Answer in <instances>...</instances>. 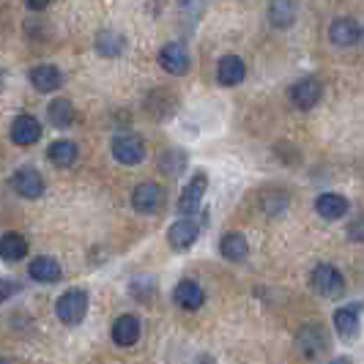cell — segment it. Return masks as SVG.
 Here are the masks:
<instances>
[{"instance_id":"8","label":"cell","mask_w":364,"mask_h":364,"mask_svg":"<svg viewBox=\"0 0 364 364\" xmlns=\"http://www.w3.org/2000/svg\"><path fill=\"white\" fill-rule=\"evenodd\" d=\"M14 189H17L19 198H28V200H36L44 195V178H41V173H38L36 167H19L17 173H14Z\"/></svg>"},{"instance_id":"2","label":"cell","mask_w":364,"mask_h":364,"mask_svg":"<svg viewBox=\"0 0 364 364\" xmlns=\"http://www.w3.org/2000/svg\"><path fill=\"white\" fill-rule=\"evenodd\" d=\"M312 288L321 296H326V299H340L346 293V277H343V272H337L334 266L321 263L312 272Z\"/></svg>"},{"instance_id":"13","label":"cell","mask_w":364,"mask_h":364,"mask_svg":"<svg viewBox=\"0 0 364 364\" xmlns=\"http://www.w3.org/2000/svg\"><path fill=\"white\" fill-rule=\"evenodd\" d=\"M244 77H247V66H244V60H241L238 55H225V58H219V63H217L219 85L233 88L238 82H244Z\"/></svg>"},{"instance_id":"16","label":"cell","mask_w":364,"mask_h":364,"mask_svg":"<svg viewBox=\"0 0 364 364\" xmlns=\"http://www.w3.org/2000/svg\"><path fill=\"white\" fill-rule=\"evenodd\" d=\"M359 312H362L359 304H348V307H340V310L334 312V328H337V334L343 340H356L359 326H362Z\"/></svg>"},{"instance_id":"11","label":"cell","mask_w":364,"mask_h":364,"mask_svg":"<svg viewBox=\"0 0 364 364\" xmlns=\"http://www.w3.org/2000/svg\"><path fill=\"white\" fill-rule=\"evenodd\" d=\"M328 38H331V44H337V47H353V44H359V38H362V28H359L356 19L340 17L331 22Z\"/></svg>"},{"instance_id":"20","label":"cell","mask_w":364,"mask_h":364,"mask_svg":"<svg viewBox=\"0 0 364 364\" xmlns=\"http://www.w3.org/2000/svg\"><path fill=\"white\" fill-rule=\"evenodd\" d=\"M31 277L36 279V282H44V285H53V282H58L60 279V263L55 260V257H47L41 255L36 257L33 263H31Z\"/></svg>"},{"instance_id":"29","label":"cell","mask_w":364,"mask_h":364,"mask_svg":"<svg viewBox=\"0 0 364 364\" xmlns=\"http://www.w3.org/2000/svg\"><path fill=\"white\" fill-rule=\"evenodd\" d=\"M326 364H350V359H346V356H337V359H331V362Z\"/></svg>"},{"instance_id":"10","label":"cell","mask_w":364,"mask_h":364,"mask_svg":"<svg viewBox=\"0 0 364 364\" xmlns=\"http://www.w3.org/2000/svg\"><path fill=\"white\" fill-rule=\"evenodd\" d=\"M205 186H208L205 173H198L192 181L183 186L181 198H178V211H181L183 217H189V214H195V211L200 208L203 195H205Z\"/></svg>"},{"instance_id":"6","label":"cell","mask_w":364,"mask_h":364,"mask_svg":"<svg viewBox=\"0 0 364 364\" xmlns=\"http://www.w3.org/2000/svg\"><path fill=\"white\" fill-rule=\"evenodd\" d=\"M198 236H200V225H198L195 219H189V217L173 222V228L167 230V241H170V247H173L176 252L189 250V247L198 241Z\"/></svg>"},{"instance_id":"4","label":"cell","mask_w":364,"mask_h":364,"mask_svg":"<svg viewBox=\"0 0 364 364\" xmlns=\"http://www.w3.org/2000/svg\"><path fill=\"white\" fill-rule=\"evenodd\" d=\"M162 198L164 195L159 183L143 181V183H137L134 192H132V205H134L137 214H156L159 205H162Z\"/></svg>"},{"instance_id":"17","label":"cell","mask_w":364,"mask_h":364,"mask_svg":"<svg viewBox=\"0 0 364 364\" xmlns=\"http://www.w3.org/2000/svg\"><path fill=\"white\" fill-rule=\"evenodd\" d=\"M112 340L115 346L129 348L140 340V321L134 315H121L115 323H112Z\"/></svg>"},{"instance_id":"28","label":"cell","mask_w":364,"mask_h":364,"mask_svg":"<svg viewBox=\"0 0 364 364\" xmlns=\"http://www.w3.org/2000/svg\"><path fill=\"white\" fill-rule=\"evenodd\" d=\"M25 3H28V9H33V11H41V9L50 6V0H25Z\"/></svg>"},{"instance_id":"15","label":"cell","mask_w":364,"mask_h":364,"mask_svg":"<svg viewBox=\"0 0 364 364\" xmlns=\"http://www.w3.org/2000/svg\"><path fill=\"white\" fill-rule=\"evenodd\" d=\"M60 82H63V74H60V69L53 66V63H38V66L31 69V85H33L38 93L58 91Z\"/></svg>"},{"instance_id":"5","label":"cell","mask_w":364,"mask_h":364,"mask_svg":"<svg viewBox=\"0 0 364 364\" xmlns=\"http://www.w3.org/2000/svg\"><path fill=\"white\" fill-rule=\"evenodd\" d=\"M299 350L307 356V359H318L321 353L328 350V334L323 326L318 323H310L299 331Z\"/></svg>"},{"instance_id":"26","label":"cell","mask_w":364,"mask_h":364,"mask_svg":"<svg viewBox=\"0 0 364 364\" xmlns=\"http://www.w3.org/2000/svg\"><path fill=\"white\" fill-rule=\"evenodd\" d=\"M183 167H186V154L183 151H167V154H162V170L167 176H178Z\"/></svg>"},{"instance_id":"12","label":"cell","mask_w":364,"mask_h":364,"mask_svg":"<svg viewBox=\"0 0 364 364\" xmlns=\"http://www.w3.org/2000/svg\"><path fill=\"white\" fill-rule=\"evenodd\" d=\"M173 301L186 312H195L203 307V301H205V293L203 288L195 282V279H181L178 285H176V291H173Z\"/></svg>"},{"instance_id":"1","label":"cell","mask_w":364,"mask_h":364,"mask_svg":"<svg viewBox=\"0 0 364 364\" xmlns=\"http://www.w3.org/2000/svg\"><path fill=\"white\" fill-rule=\"evenodd\" d=\"M88 307H91V296L85 291H80V288H72V291H66L55 301V315H58L60 323L77 326L88 315Z\"/></svg>"},{"instance_id":"9","label":"cell","mask_w":364,"mask_h":364,"mask_svg":"<svg viewBox=\"0 0 364 364\" xmlns=\"http://www.w3.org/2000/svg\"><path fill=\"white\" fill-rule=\"evenodd\" d=\"M159 66H162L164 72L181 77V74L189 72V50L183 44H178V41L164 44L162 53H159Z\"/></svg>"},{"instance_id":"21","label":"cell","mask_w":364,"mask_h":364,"mask_svg":"<svg viewBox=\"0 0 364 364\" xmlns=\"http://www.w3.org/2000/svg\"><path fill=\"white\" fill-rule=\"evenodd\" d=\"M127 50V38L121 36L118 31H99L96 36V53L102 58H118Z\"/></svg>"},{"instance_id":"24","label":"cell","mask_w":364,"mask_h":364,"mask_svg":"<svg viewBox=\"0 0 364 364\" xmlns=\"http://www.w3.org/2000/svg\"><path fill=\"white\" fill-rule=\"evenodd\" d=\"M0 255L9 263L22 260V257L28 255V238L19 236V233H6V236L0 238Z\"/></svg>"},{"instance_id":"14","label":"cell","mask_w":364,"mask_h":364,"mask_svg":"<svg viewBox=\"0 0 364 364\" xmlns=\"http://www.w3.org/2000/svg\"><path fill=\"white\" fill-rule=\"evenodd\" d=\"M38 137H41V124H38L33 115L22 112V115L14 118V124H11V140L17 146H33V143H38Z\"/></svg>"},{"instance_id":"23","label":"cell","mask_w":364,"mask_h":364,"mask_svg":"<svg viewBox=\"0 0 364 364\" xmlns=\"http://www.w3.org/2000/svg\"><path fill=\"white\" fill-rule=\"evenodd\" d=\"M80 156V151L72 140H55L53 146L47 148V159L55 164V167H72Z\"/></svg>"},{"instance_id":"25","label":"cell","mask_w":364,"mask_h":364,"mask_svg":"<svg viewBox=\"0 0 364 364\" xmlns=\"http://www.w3.org/2000/svg\"><path fill=\"white\" fill-rule=\"evenodd\" d=\"M47 118H50V124L55 129H66L72 127L74 121V105L69 99H55L53 105L47 107Z\"/></svg>"},{"instance_id":"30","label":"cell","mask_w":364,"mask_h":364,"mask_svg":"<svg viewBox=\"0 0 364 364\" xmlns=\"http://www.w3.org/2000/svg\"><path fill=\"white\" fill-rule=\"evenodd\" d=\"M181 3H189V0H181Z\"/></svg>"},{"instance_id":"7","label":"cell","mask_w":364,"mask_h":364,"mask_svg":"<svg viewBox=\"0 0 364 364\" xmlns=\"http://www.w3.org/2000/svg\"><path fill=\"white\" fill-rule=\"evenodd\" d=\"M321 96H323V88H321V82L315 77H304V80L291 85V102L293 107L299 109H312L321 102Z\"/></svg>"},{"instance_id":"19","label":"cell","mask_w":364,"mask_h":364,"mask_svg":"<svg viewBox=\"0 0 364 364\" xmlns=\"http://www.w3.org/2000/svg\"><path fill=\"white\" fill-rule=\"evenodd\" d=\"M219 252L230 263H241L244 257L250 255V244H247V238L241 236V233H228L219 241Z\"/></svg>"},{"instance_id":"27","label":"cell","mask_w":364,"mask_h":364,"mask_svg":"<svg viewBox=\"0 0 364 364\" xmlns=\"http://www.w3.org/2000/svg\"><path fill=\"white\" fill-rule=\"evenodd\" d=\"M348 238H353V241H364V217L356 219V222L348 228Z\"/></svg>"},{"instance_id":"18","label":"cell","mask_w":364,"mask_h":364,"mask_svg":"<svg viewBox=\"0 0 364 364\" xmlns=\"http://www.w3.org/2000/svg\"><path fill=\"white\" fill-rule=\"evenodd\" d=\"M315 211L326 222H334V219H343L348 214V200L337 192H326V195H321L315 200Z\"/></svg>"},{"instance_id":"3","label":"cell","mask_w":364,"mask_h":364,"mask_svg":"<svg viewBox=\"0 0 364 364\" xmlns=\"http://www.w3.org/2000/svg\"><path fill=\"white\" fill-rule=\"evenodd\" d=\"M112 156H115V162L134 167L146 159V143L137 134H115L112 137Z\"/></svg>"},{"instance_id":"22","label":"cell","mask_w":364,"mask_h":364,"mask_svg":"<svg viewBox=\"0 0 364 364\" xmlns=\"http://www.w3.org/2000/svg\"><path fill=\"white\" fill-rule=\"evenodd\" d=\"M269 22L274 28H291L296 22V0H272L269 3Z\"/></svg>"}]
</instances>
